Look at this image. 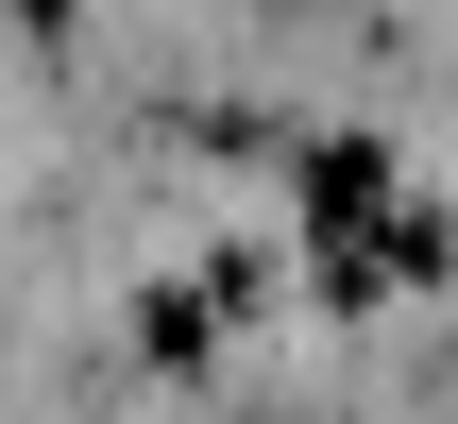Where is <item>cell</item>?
Here are the masks:
<instances>
[{
    "label": "cell",
    "instance_id": "cell-1",
    "mask_svg": "<svg viewBox=\"0 0 458 424\" xmlns=\"http://www.w3.org/2000/svg\"><path fill=\"white\" fill-rule=\"evenodd\" d=\"M374 204H391V153H374V136H306V221H323V238H357Z\"/></svg>",
    "mask_w": 458,
    "mask_h": 424
},
{
    "label": "cell",
    "instance_id": "cell-2",
    "mask_svg": "<svg viewBox=\"0 0 458 424\" xmlns=\"http://www.w3.org/2000/svg\"><path fill=\"white\" fill-rule=\"evenodd\" d=\"M17 17H34V34H68V0H17Z\"/></svg>",
    "mask_w": 458,
    "mask_h": 424
}]
</instances>
